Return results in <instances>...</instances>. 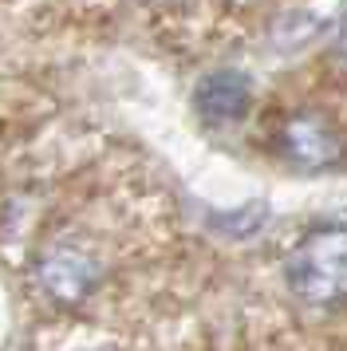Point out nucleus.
Here are the masks:
<instances>
[{
	"label": "nucleus",
	"instance_id": "f257e3e1",
	"mask_svg": "<svg viewBox=\"0 0 347 351\" xmlns=\"http://www.w3.org/2000/svg\"><path fill=\"white\" fill-rule=\"evenodd\" d=\"M284 285L312 312L347 308V221H315L284 256Z\"/></svg>",
	"mask_w": 347,
	"mask_h": 351
},
{
	"label": "nucleus",
	"instance_id": "f03ea898",
	"mask_svg": "<svg viewBox=\"0 0 347 351\" xmlns=\"http://www.w3.org/2000/svg\"><path fill=\"white\" fill-rule=\"evenodd\" d=\"M276 150L280 158L300 170V174H324L347 162V138L344 130L320 111H296L284 119L280 134H276Z\"/></svg>",
	"mask_w": 347,
	"mask_h": 351
},
{
	"label": "nucleus",
	"instance_id": "7ed1b4c3",
	"mask_svg": "<svg viewBox=\"0 0 347 351\" xmlns=\"http://www.w3.org/2000/svg\"><path fill=\"white\" fill-rule=\"evenodd\" d=\"M103 276L99 256L83 241H51L36 256V285L56 304H83Z\"/></svg>",
	"mask_w": 347,
	"mask_h": 351
},
{
	"label": "nucleus",
	"instance_id": "20e7f679",
	"mask_svg": "<svg viewBox=\"0 0 347 351\" xmlns=\"http://www.w3.org/2000/svg\"><path fill=\"white\" fill-rule=\"evenodd\" d=\"M252 111V80L237 67H217L193 87V114L205 127H233Z\"/></svg>",
	"mask_w": 347,
	"mask_h": 351
},
{
	"label": "nucleus",
	"instance_id": "39448f33",
	"mask_svg": "<svg viewBox=\"0 0 347 351\" xmlns=\"http://www.w3.org/2000/svg\"><path fill=\"white\" fill-rule=\"evenodd\" d=\"M339 56L347 60V16H344V24H339Z\"/></svg>",
	"mask_w": 347,
	"mask_h": 351
}]
</instances>
